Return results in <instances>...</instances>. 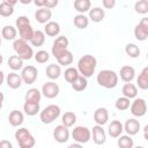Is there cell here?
<instances>
[{
  "instance_id": "6da1fadb",
  "label": "cell",
  "mask_w": 148,
  "mask_h": 148,
  "mask_svg": "<svg viewBox=\"0 0 148 148\" xmlns=\"http://www.w3.org/2000/svg\"><path fill=\"white\" fill-rule=\"evenodd\" d=\"M97 66V60L94 56L91 54H84L83 57H81L77 61V72L79 74H81V76L83 77H90L92 76V74L95 73Z\"/></svg>"
},
{
  "instance_id": "7a4b0ae2",
  "label": "cell",
  "mask_w": 148,
  "mask_h": 148,
  "mask_svg": "<svg viewBox=\"0 0 148 148\" xmlns=\"http://www.w3.org/2000/svg\"><path fill=\"white\" fill-rule=\"evenodd\" d=\"M97 83L106 89H113L118 84V74L112 69H103L97 74Z\"/></svg>"
},
{
  "instance_id": "3957f363",
  "label": "cell",
  "mask_w": 148,
  "mask_h": 148,
  "mask_svg": "<svg viewBox=\"0 0 148 148\" xmlns=\"http://www.w3.org/2000/svg\"><path fill=\"white\" fill-rule=\"evenodd\" d=\"M13 47H14V51H15L16 56L18 58H21L22 60H30L34 57L32 46H30L28 44V42H25V40H23L21 38L14 40Z\"/></svg>"
},
{
  "instance_id": "277c9868",
  "label": "cell",
  "mask_w": 148,
  "mask_h": 148,
  "mask_svg": "<svg viewBox=\"0 0 148 148\" xmlns=\"http://www.w3.org/2000/svg\"><path fill=\"white\" fill-rule=\"evenodd\" d=\"M15 139H16L20 148H32L36 143V140L32 136V134L24 127L16 130Z\"/></svg>"
},
{
  "instance_id": "5b68a950",
  "label": "cell",
  "mask_w": 148,
  "mask_h": 148,
  "mask_svg": "<svg viewBox=\"0 0 148 148\" xmlns=\"http://www.w3.org/2000/svg\"><path fill=\"white\" fill-rule=\"evenodd\" d=\"M60 112H61V110H60V108L58 105L50 104V105H47L46 108H44L40 111V113H39L40 121L43 124H47L49 125V124L53 123L60 116Z\"/></svg>"
},
{
  "instance_id": "8992f818",
  "label": "cell",
  "mask_w": 148,
  "mask_h": 148,
  "mask_svg": "<svg viewBox=\"0 0 148 148\" xmlns=\"http://www.w3.org/2000/svg\"><path fill=\"white\" fill-rule=\"evenodd\" d=\"M72 138L77 143H87L91 138V132L86 126H76L72 132Z\"/></svg>"
},
{
  "instance_id": "52a82bcc",
  "label": "cell",
  "mask_w": 148,
  "mask_h": 148,
  "mask_svg": "<svg viewBox=\"0 0 148 148\" xmlns=\"http://www.w3.org/2000/svg\"><path fill=\"white\" fill-rule=\"evenodd\" d=\"M38 76V71L35 66H25L22 68V72H21V79H22V82L27 83V84H32L36 79Z\"/></svg>"
},
{
  "instance_id": "ba28073f",
  "label": "cell",
  "mask_w": 148,
  "mask_h": 148,
  "mask_svg": "<svg viewBox=\"0 0 148 148\" xmlns=\"http://www.w3.org/2000/svg\"><path fill=\"white\" fill-rule=\"evenodd\" d=\"M130 110L134 117H143L147 112V103L143 98H135L130 105Z\"/></svg>"
},
{
  "instance_id": "9c48e42d",
  "label": "cell",
  "mask_w": 148,
  "mask_h": 148,
  "mask_svg": "<svg viewBox=\"0 0 148 148\" xmlns=\"http://www.w3.org/2000/svg\"><path fill=\"white\" fill-rule=\"evenodd\" d=\"M68 44H69V42H68V39H67L66 36H59V37L53 42L52 50H51L52 56L57 59L60 53H62L65 50H67Z\"/></svg>"
},
{
  "instance_id": "30bf717a",
  "label": "cell",
  "mask_w": 148,
  "mask_h": 148,
  "mask_svg": "<svg viewBox=\"0 0 148 148\" xmlns=\"http://www.w3.org/2000/svg\"><path fill=\"white\" fill-rule=\"evenodd\" d=\"M134 36L140 42H143V40L147 39V37H148V18L147 17H143L139 22V24L135 25Z\"/></svg>"
},
{
  "instance_id": "8fae6325",
  "label": "cell",
  "mask_w": 148,
  "mask_h": 148,
  "mask_svg": "<svg viewBox=\"0 0 148 148\" xmlns=\"http://www.w3.org/2000/svg\"><path fill=\"white\" fill-rule=\"evenodd\" d=\"M59 86L53 82V81H47L43 84L42 87V94L46 97V98H54L59 95Z\"/></svg>"
},
{
  "instance_id": "7c38bea8",
  "label": "cell",
  "mask_w": 148,
  "mask_h": 148,
  "mask_svg": "<svg viewBox=\"0 0 148 148\" xmlns=\"http://www.w3.org/2000/svg\"><path fill=\"white\" fill-rule=\"evenodd\" d=\"M53 138L59 143H65L69 139V131L64 125H58L53 131Z\"/></svg>"
},
{
  "instance_id": "4fadbf2b",
  "label": "cell",
  "mask_w": 148,
  "mask_h": 148,
  "mask_svg": "<svg viewBox=\"0 0 148 148\" xmlns=\"http://www.w3.org/2000/svg\"><path fill=\"white\" fill-rule=\"evenodd\" d=\"M123 127H124V131H126L127 135L132 136V135H135V134L139 133L140 123L135 118H130V119L126 120V123H125V125H123Z\"/></svg>"
},
{
  "instance_id": "5bb4252c",
  "label": "cell",
  "mask_w": 148,
  "mask_h": 148,
  "mask_svg": "<svg viewBox=\"0 0 148 148\" xmlns=\"http://www.w3.org/2000/svg\"><path fill=\"white\" fill-rule=\"evenodd\" d=\"M52 17V10L51 9H47V8H38L35 13V18L38 23H42V24H46L47 22H50Z\"/></svg>"
},
{
  "instance_id": "9a60e30c",
  "label": "cell",
  "mask_w": 148,
  "mask_h": 148,
  "mask_svg": "<svg viewBox=\"0 0 148 148\" xmlns=\"http://www.w3.org/2000/svg\"><path fill=\"white\" fill-rule=\"evenodd\" d=\"M94 120L99 126L105 125L109 120V111L105 108H97L94 112Z\"/></svg>"
},
{
  "instance_id": "2e32d148",
  "label": "cell",
  "mask_w": 148,
  "mask_h": 148,
  "mask_svg": "<svg viewBox=\"0 0 148 148\" xmlns=\"http://www.w3.org/2000/svg\"><path fill=\"white\" fill-rule=\"evenodd\" d=\"M92 140L96 145H103L106 141V133L103 130V126L95 125L92 127Z\"/></svg>"
},
{
  "instance_id": "e0dca14e",
  "label": "cell",
  "mask_w": 148,
  "mask_h": 148,
  "mask_svg": "<svg viewBox=\"0 0 148 148\" xmlns=\"http://www.w3.org/2000/svg\"><path fill=\"white\" fill-rule=\"evenodd\" d=\"M119 75H120V79L126 82V83H130L134 77H135V69L132 67V66H123L120 68V72H119Z\"/></svg>"
},
{
  "instance_id": "ac0fdd59",
  "label": "cell",
  "mask_w": 148,
  "mask_h": 148,
  "mask_svg": "<svg viewBox=\"0 0 148 148\" xmlns=\"http://www.w3.org/2000/svg\"><path fill=\"white\" fill-rule=\"evenodd\" d=\"M124 131L123 124L119 120H112L108 127V133L111 138H119Z\"/></svg>"
},
{
  "instance_id": "d6986e66",
  "label": "cell",
  "mask_w": 148,
  "mask_h": 148,
  "mask_svg": "<svg viewBox=\"0 0 148 148\" xmlns=\"http://www.w3.org/2000/svg\"><path fill=\"white\" fill-rule=\"evenodd\" d=\"M8 121L9 124L13 126V127H18L23 124L24 121V116L21 111L18 110H13L10 113H9V117H8Z\"/></svg>"
},
{
  "instance_id": "ffe728a7",
  "label": "cell",
  "mask_w": 148,
  "mask_h": 148,
  "mask_svg": "<svg viewBox=\"0 0 148 148\" xmlns=\"http://www.w3.org/2000/svg\"><path fill=\"white\" fill-rule=\"evenodd\" d=\"M6 82H7V86L12 89H17L22 86V79H21V75L16 74L15 72H12L7 75L6 77Z\"/></svg>"
},
{
  "instance_id": "44dd1931",
  "label": "cell",
  "mask_w": 148,
  "mask_h": 148,
  "mask_svg": "<svg viewBox=\"0 0 148 148\" xmlns=\"http://www.w3.org/2000/svg\"><path fill=\"white\" fill-rule=\"evenodd\" d=\"M60 32V25L58 22H54V21H50L45 24V28H44V34L50 36V37H56L58 36Z\"/></svg>"
},
{
  "instance_id": "7402d4cb",
  "label": "cell",
  "mask_w": 148,
  "mask_h": 148,
  "mask_svg": "<svg viewBox=\"0 0 148 148\" xmlns=\"http://www.w3.org/2000/svg\"><path fill=\"white\" fill-rule=\"evenodd\" d=\"M104 16H105V12L104 9H102L101 7H94V8H90L89 10V17L92 22H102L104 20Z\"/></svg>"
},
{
  "instance_id": "603a6c76",
  "label": "cell",
  "mask_w": 148,
  "mask_h": 148,
  "mask_svg": "<svg viewBox=\"0 0 148 148\" xmlns=\"http://www.w3.org/2000/svg\"><path fill=\"white\" fill-rule=\"evenodd\" d=\"M17 36V30L13 25H5L1 30V37L6 40H15Z\"/></svg>"
},
{
  "instance_id": "cb8c5ba5",
  "label": "cell",
  "mask_w": 148,
  "mask_h": 148,
  "mask_svg": "<svg viewBox=\"0 0 148 148\" xmlns=\"http://www.w3.org/2000/svg\"><path fill=\"white\" fill-rule=\"evenodd\" d=\"M121 92L124 95V97L128 98V99H132V98H136V95H138V88L135 84L133 83H126L124 84L123 89H121Z\"/></svg>"
},
{
  "instance_id": "d4e9b609",
  "label": "cell",
  "mask_w": 148,
  "mask_h": 148,
  "mask_svg": "<svg viewBox=\"0 0 148 148\" xmlns=\"http://www.w3.org/2000/svg\"><path fill=\"white\" fill-rule=\"evenodd\" d=\"M18 29V34H20V38L25 40V42H30L31 38H32V35H34V29L30 24H25V25H22Z\"/></svg>"
},
{
  "instance_id": "484cf974",
  "label": "cell",
  "mask_w": 148,
  "mask_h": 148,
  "mask_svg": "<svg viewBox=\"0 0 148 148\" xmlns=\"http://www.w3.org/2000/svg\"><path fill=\"white\" fill-rule=\"evenodd\" d=\"M57 61L59 64V66H69L73 62V53L67 49L65 50L62 53L59 54V57L57 58Z\"/></svg>"
},
{
  "instance_id": "4316f807",
  "label": "cell",
  "mask_w": 148,
  "mask_h": 148,
  "mask_svg": "<svg viewBox=\"0 0 148 148\" xmlns=\"http://www.w3.org/2000/svg\"><path fill=\"white\" fill-rule=\"evenodd\" d=\"M46 76L50 79V80H57L60 75H61V68L59 65H56V64H51L46 67Z\"/></svg>"
},
{
  "instance_id": "83f0119b",
  "label": "cell",
  "mask_w": 148,
  "mask_h": 148,
  "mask_svg": "<svg viewBox=\"0 0 148 148\" xmlns=\"http://www.w3.org/2000/svg\"><path fill=\"white\" fill-rule=\"evenodd\" d=\"M42 97V92L37 88H30L25 94V102L30 103H39Z\"/></svg>"
},
{
  "instance_id": "f1b7e54d",
  "label": "cell",
  "mask_w": 148,
  "mask_h": 148,
  "mask_svg": "<svg viewBox=\"0 0 148 148\" xmlns=\"http://www.w3.org/2000/svg\"><path fill=\"white\" fill-rule=\"evenodd\" d=\"M136 83L140 89H142V90L148 89V67H145L141 71V73L139 74V76L136 79Z\"/></svg>"
},
{
  "instance_id": "f546056e",
  "label": "cell",
  "mask_w": 148,
  "mask_h": 148,
  "mask_svg": "<svg viewBox=\"0 0 148 148\" xmlns=\"http://www.w3.org/2000/svg\"><path fill=\"white\" fill-rule=\"evenodd\" d=\"M23 111L27 116H36L39 111H40V106L39 103H30V102H25L23 105Z\"/></svg>"
},
{
  "instance_id": "4dcf8cb0",
  "label": "cell",
  "mask_w": 148,
  "mask_h": 148,
  "mask_svg": "<svg viewBox=\"0 0 148 148\" xmlns=\"http://www.w3.org/2000/svg\"><path fill=\"white\" fill-rule=\"evenodd\" d=\"M91 7V2L89 0H75L74 1V8L80 14H83L86 12H89Z\"/></svg>"
},
{
  "instance_id": "1f68e13d",
  "label": "cell",
  "mask_w": 148,
  "mask_h": 148,
  "mask_svg": "<svg viewBox=\"0 0 148 148\" xmlns=\"http://www.w3.org/2000/svg\"><path fill=\"white\" fill-rule=\"evenodd\" d=\"M61 121H62L61 125H64L65 127H67V128L68 127H72L76 123V114L74 112H71V111L65 112L61 116Z\"/></svg>"
},
{
  "instance_id": "d6a6232c",
  "label": "cell",
  "mask_w": 148,
  "mask_h": 148,
  "mask_svg": "<svg viewBox=\"0 0 148 148\" xmlns=\"http://www.w3.org/2000/svg\"><path fill=\"white\" fill-rule=\"evenodd\" d=\"M30 43H31L32 46H42L45 43V34H44V31H42V30L34 31V35H32V38H31Z\"/></svg>"
},
{
  "instance_id": "836d02e7",
  "label": "cell",
  "mask_w": 148,
  "mask_h": 148,
  "mask_svg": "<svg viewBox=\"0 0 148 148\" xmlns=\"http://www.w3.org/2000/svg\"><path fill=\"white\" fill-rule=\"evenodd\" d=\"M71 84H72V88H73L75 91H83V90L87 88V86H88V81H87L86 77L79 75Z\"/></svg>"
},
{
  "instance_id": "e575fe53",
  "label": "cell",
  "mask_w": 148,
  "mask_h": 148,
  "mask_svg": "<svg viewBox=\"0 0 148 148\" xmlns=\"http://www.w3.org/2000/svg\"><path fill=\"white\" fill-rule=\"evenodd\" d=\"M73 23L79 29H86L89 25V18L84 14H77L76 16H74Z\"/></svg>"
},
{
  "instance_id": "d590c367",
  "label": "cell",
  "mask_w": 148,
  "mask_h": 148,
  "mask_svg": "<svg viewBox=\"0 0 148 148\" xmlns=\"http://www.w3.org/2000/svg\"><path fill=\"white\" fill-rule=\"evenodd\" d=\"M8 66L13 71H18V69H21L23 67V60L21 58H18L16 54L10 56L8 58Z\"/></svg>"
},
{
  "instance_id": "8d00e7d4",
  "label": "cell",
  "mask_w": 148,
  "mask_h": 148,
  "mask_svg": "<svg viewBox=\"0 0 148 148\" xmlns=\"http://www.w3.org/2000/svg\"><path fill=\"white\" fill-rule=\"evenodd\" d=\"M117 145L119 148H133L134 141L130 135H120L118 138Z\"/></svg>"
},
{
  "instance_id": "74e56055",
  "label": "cell",
  "mask_w": 148,
  "mask_h": 148,
  "mask_svg": "<svg viewBox=\"0 0 148 148\" xmlns=\"http://www.w3.org/2000/svg\"><path fill=\"white\" fill-rule=\"evenodd\" d=\"M125 52L128 57L131 58H138L140 56V49L136 44L134 43H128L126 46H125Z\"/></svg>"
},
{
  "instance_id": "f35d334b",
  "label": "cell",
  "mask_w": 148,
  "mask_h": 148,
  "mask_svg": "<svg viewBox=\"0 0 148 148\" xmlns=\"http://www.w3.org/2000/svg\"><path fill=\"white\" fill-rule=\"evenodd\" d=\"M79 75H80V74H79L77 69L74 68V67H68L67 69H65V73H64L65 80H66L68 83H72Z\"/></svg>"
},
{
  "instance_id": "ab89813d",
  "label": "cell",
  "mask_w": 148,
  "mask_h": 148,
  "mask_svg": "<svg viewBox=\"0 0 148 148\" xmlns=\"http://www.w3.org/2000/svg\"><path fill=\"white\" fill-rule=\"evenodd\" d=\"M13 14H14V7H12L3 0L0 3V15L3 17H8V16H12Z\"/></svg>"
},
{
  "instance_id": "60d3db41",
  "label": "cell",
  "mask_w": 148,
  "mask_h": 148,
  "mask_svg": "<svg viewBox=\"0 0 148 148\" xmlns=\"http://www.w3.org/2000/svg\"><path fill=\"white\" fill-rule=\"evenodd\" d=\"M116 109L117 110H119V111H125V110H127L128 108H130V105H131V102H130V99L128 98H126V97H124V96H121V97H119V98H117V101H116Z\"/></svg>"
},
{
  "instance_id": "b9f144b4",
  "label": "cell",
  "mask_w": 148,
  "mask_h": 148,
  "mask_svg": "<svg viewBox=\"0 0 148 148\" xmlns=\"http://www.w3.org/2000/svg\"><path fill=\"white\" fill-rule=\"evenodd\" d=\"M34 57H35V60H36L38 64H45V62L49 61V59H50V54H49V52L45 51V50H39V51H37V52L34 54Z\"/></svg>"
},
{
  "instance_id": "7bdbcfd3",
  "label": "cell",
  "mask_w": 148,
  "mask_h": 148,
  "mask_svg": "<svg viewBox=\"0 0 148 148\" xmlns=\"http://www.w3.org/2000/svg\"><path fill=\"white\" fill-rule=\"evenodd\" d=\"M134 9L139 14H147L148 13V1L147 0H139L134 5Z\"/></svg>"
},
{
  "instance_id": "ee69618b",
  "label": "cell",
  "mask_w": 148,
  "mask_h": 148,
  "mask_svg": "<svg viewBox=\"0 0 148 148\" xmlns=\"http://www.w3.org/2000/svg\"><path fill=\"white\" fill-rule=\"evenodd\" d=\"M15 24H16V28H20V27H22V25H25V24H30V20H29L27 16L22 15V16H18V17L16 18V21H15Z\"/></svg>"
},
{
  "instance_id": "f6af8a7d",
  "label": "cell",
  "mask_w": 148,
  "mask_h": 148,
  "mask_svg": "<svg viewBox=\"0 0 148 148\" xmlns=\"http://www.w3.org/2000/svg\"><path fill=\"white\" fill-rule=\"evenodd\" d=\"M58 5V0H44V8L52 9Z\"/></svg>"
},
{
  "instance_id": "bcb514c9",
  "label": "cell",
  "mask_w": 148,
  "mask_h": 148,
  "mask_svg": "<svg viewBox=\"0 0 148 148\" xmlns=\"http://www.w3.org/2000/svg\"><path fill=\"white\" fill-rule=\"evenodd\" d=\"M102 5H103L104 8H106V9H111V8L114 7V5H116V0H103V1H102Z\"/></svg>"
},
{
  "instance_id": "7dc6e473",
  "label": "cell",
  "mask_w": 148,
  "mask_h": 148,
  "mask_svg": "<svg viewBox=\"0 0 148 148\" xmlns=\"http://www.w3.org/2000/svg\"><path fill=\"white\" fill-rule=\"evenodd\" d=\"M0 148H13V145L8 140H1L0 141Z\"/></svg>"
},
{
  "instance_id": "c3c4849f",
  "label": "cell",
  "mask_w": 148,
  "mask_h": 148,
  "mask_svg": "<svg viewBox=\"0 0 148 148\" xmlns=\"http://www.w3.org/2000/svg\"><path fill=\"white\" fill-rule=\"evenodd\" d=\"M34 3H35L37 7H39V8H43V7H44V0H36Z\"/></svg>"
},
{
  "instance_id": "681fc988",
  "label": "cell",
  "mask_w": 148,
  "mask_h": 148,
  "mask_svg": "<svg viewBox=\"0 0 148 148\" xmlns=\"http://www.w3.org/2000/svg\"><path fill=\"white\" fill-rule=\"evenodd\" d=\"M67 148H83V147H82V145H81V143H77V142H75V143H72V145H69Z\"/></svg>"
},
{
  "instance_id": "f907efd6",
  "label": "cell",
  "mask_w": 148,
  "mask_h": 148,
  "mask_svg": "<svg viewBox=\"0 0 148 148\" xmlns=\"http://www.w3.org/2000/svg\"><path fill=\"white\" fill-rule=\"evenodd\" d=\"M3 80H5V74L2 71H0V86L3 83Z\"/></svg>"
},
{
  "instance_id": "816d5d0a",
  "label": "cell",
  "mask_w": 148,
  "mask_h": 148,
  "mask_svg": "<svg viewBox=\"0 0 148 148\" xmlns=\"http://www.w3.org/2000/svg\"><path fill=\"white\" fill-rule=\"evenodd\" d=\"M3 99H5V96H3V94L0 91V103H2V102H3Z\"/></svg>"
},
{
  "instance_id": "f5cc1de1",
  "label": "cell",
  "mask_w": 148,
  "mask_h": 148,
  "mask_svg": "<svg viewBox=\"0 0 148 148\" xmlns=\"http://www.w3.org/2000/svg\"><path fill=\"white\" fill-rule=\"evenodd\" d=\"M2 62H3V57H2V54L0 53V65H1Z\"/></svg>"
},
{
  "instance_id": "db71d44e",
  "label": "cell",
  "mask_w": 148,
  "mask_h": 148,
  "mask_svg": "<svg viewBox=\"0 0 148 148\" xmlns=\"http://www.w3.org/2000/svg\"><path fill=\"white\" fill-rule=\"evenodd\" d=\"M21 2H22V3H30L31 1H30V0H28V1H25V0H21Z\"/></svg>"
},
{
  "instance_id": "11a10c76",
  "label": "cell",
  "mask_w": 148,
  "mask_h": 148,
  "mask_svg": "<svg viewBox=\"0 0 148 148\" xmlns=\"http://www.w3.org/2000/svg\"><path fill=\"white\" fill-rule=\"evenodd\" d=\"M133 148H145V147H142V146H136V147H133Z\"/></svg>"
},
{
  "instance_id": "9f6ffc18",
  "label": "cell",
  "mask_w": 148,
  "mask_h": 148,
  "mask_svg": "<svg viewBox=\"0 0 148 148\" xmlns=\"http://www.w3.org/2000/svg\"><path fill=\"white\" fill-rule=\"evenodd\" d=\"M1 43H2V37H1V35H0V46H1Z\"/></svg>"
},
{
  "instance_id": "6f0895ef",
  "label": "cell",
  "mask_w": 148,
  "mask_h": 148,
  "mask_svg": "<svg viewBox=\"0 0 148 148\" xmlns=\"http://www.w3.org/2000/svg\"><path fill=\"white\" fill-rule=\"evenodd\" d=\"M1 108H2V103H0V110H1Z\"/></svg>"
}]
</instances>
